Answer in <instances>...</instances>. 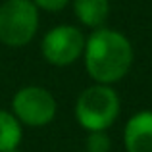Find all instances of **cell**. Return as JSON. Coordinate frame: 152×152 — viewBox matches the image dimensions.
Returning <instances> with one entry per match:
<instances>
[{
  "label": "cell",
  "instance_id": "obj_2",
  "mask_svg": "<svg viewBox=\"0 0 152 152\" xmlns=\"http://www.w3.org/2000/svg\"><path fill=\"white\" fill-rule=\"evenodd\" d=\"M121 98L112 85L93 83L79 93L73 114L79 127L89 131H108L119 118Z\"/></svg>",
  "mask_w": 152,
  "mask_h": 152
},
{
  "label": "cell",
  "instance_id": "obj_8",
  "mask_svg": "<svg viewBox=\"0 0 152 152\" xmlns=\"http://www.w3.org/2000/svg\"><path fill=\"white\" fill-rule=\"evenodd\" d=\"M23 139V125L10 110L0 108V152L19 148Z\"/></svg>",
  "mask_w": 152,
  "mask_h": 152
},
{
  "label": "cell",
  "instance_id": "obj_12",
  "mask_svg": "<svg viewBox=\"0 0 152 152\" xmlns=\"http://www.w3.org/2000/svg\"><path fill=\"white\" fill-rule=\"evenodd\" d=\"M81 152H85V150H81Z\"/></svg>",
  "mask_w": 152,
  "mask_h": 152
},
{
  "label": "cell",
  "instance_id": "obj_11",
  "mask_svg": "<svg viewBox=\"0 0 152 152\" xmlns=\"http://www.w3.org/2000/svg\"><path fill=\"white\" fill-rule=\"evenodd\" d=\"M8 152H21L19 148H14V150H8Z\"/></svg>",
  "mask_w": 152,
  "mask_h": 152
},
{
  "label": "cell",
  "instance_id": "obj_4",
  "mask_svg": "<svg viewBox=\"0 0 152 152\" xmlns=\"http://www.w3.org/2000/svg\"><path fill=\"white\" fill-rule=\"evenodd\" d=\"M12 114L23 127H46L56 119L58 102L48 89L41 85H25L12 96Z\"/></svg>",
  "mask_w": 152,
  "mask_h": 152
},
{
  "label": "cell",
  "instance_id": "obj_6",
  "mask_svg": "<svg viewBox=\"0 0 152 152\" xmlns=\"http://www.w3.org/2000/svg\"><path fill=\"white\" fill-rule=\"evenodd\" d=\"M125 152H152V110H139L123 127Z\"/></svg>",
  "mask_w": 152,
  "mask_h": 152
},
{
  "label": "cell",
  "instance_id": "obj_10",
  "mask_svg": "<svg viewBox=\"0 0 152 152\" xmlns=\"http://www.w3.org/2000/svg\"><path fill=\"white\" fill-rule=\"evenodd\" d=\"M33 2L41 12L54 14V12H62L64 8H67L71 4V0H33Z\"/></svg>",
  "mask_w": 152,
  "mask_h": 152
},
{
  "label": "cell",
  "instance_id": "obj_9",
  "mask_svg": "<svg viewBox=\"0 0 152 152\" xmlns=\"http://www.w3.org/2000/svg\"><path fill=\"white\" fill-rule=\"evenodd\" d=\"M112 139L108 131H89L85 137V152H110Z\"/></svg>",
  "mask_w": 152,
  "mask_h": 152
},
{
  "label": "cell",
  "instance_id": "obj_7",
  "mask_svg": "<svg viewBox=\"0 0 152 152\" xmlns=\"http://www.w3.org/2000/svg\"><path fill=\"white\" fill-rule=\"evenodd\" d=\"M73 15L87 29H98L106 25L110 15V0H71Z\"/></svg>",
  "mask_w": 152,
  "mask_h": 152
},
{
  "label": "cell",
  "instance_id": "obj_5",
  "mask_svg": "<svg viewBox=\"0 0 152 152\" xmlns=\"http://www.w3.org/2000/svg\"><path fill=\"white\" fill-rule=\"evenodd\" d=\"M87 35L81 27L60 23L54 25L42 35L41 41V54L50 66L54 67H69L77 60H81L85 48Z\"/></svg>",
  "mask_w": 152,
  "mask_h": 152
},
{
  "label": "cell",
  "instance_id": "obj_1",
  "mask_svg": "<svg viewBox=\"0 0 152 152\" xmlns=\"http://www.w3.org/2000/svg\"><path fill=\"white\" fill-rule=\"evenodd\" d=\"M81 60L93 83L114 87L131 71L135 48L125 33L102 25L87 35Z\"/></svg>",
  "mask_w": 152,
  "mask_h": 152
},
{
  "label": "cell",
  "instance_id": "obj_3",
  "mask_svg": "<svg viewBox=\"0 0 152 152\" xmlns=\"http://www.w3.org/2000/svg\"><path fill=\"white\" fill-rule=\"evenodd\" d=\"M41 10L33 0H4L0 4V42L23 48L39 33Z\"/></svg>",
  "mask_w": 152,
  "mask_h": 152
}]
</instances>
